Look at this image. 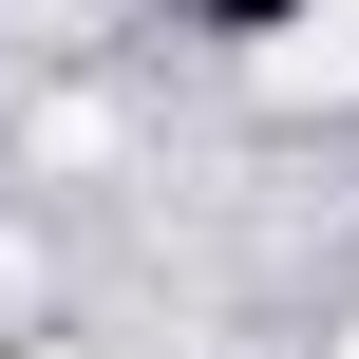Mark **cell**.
<instances>
[{"instance_id":"obj_2","label":"cell","mask_w":359,"mask_h":359,"mask_svg":"<svg viewBox=\"0 0 359 359\" xmlns=\"http://www.w3.org/2000/svg\"><path fill=\"white\" fill-rule=\"evenodd\" d=\"M341 359H359V341H341Z\"/></svg>"},{"instance_id":"obj_1","label":"cell","mask_w":359,"mask_h":359,"mask_svg":"<svg viewBox=\"0 0 359 359\" xmlns=\"http://www.w3.org/2000/svg\"><path fill=\"white\" fill-rule=\"evenodd\" d=\"M265 95H359V0H322V19L265 38Z\"/></svg>"}]
</instances>
